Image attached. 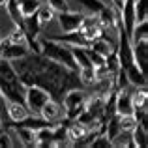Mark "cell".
<instances>
[{
  "mask_svg": "<svg viewBox=\"0 0 148 148\" xmlns=\"http://www.w3.org/2000/svg\"><path fill=\"white\" fill-rule=\"evenodd\" d=\"M21 79L23 86H40L45 92H49L51 99L60 101L68 90L71 88H81L83 83L79 79V71L66 68L62 64L45 58L43 54H25L23 58L11 62Z\"/></svg>",
  "mask_w": 148,
  "mask_h": 148,
  "instance_id": "cell-1",
  "label": "cell"
},
{
  "mask_svg": "<svg viewBox=\"0 0 148 148\" xmlns=\"http://www.w3.org/2000/svg\"><path fill=\"white\" fill-rule=\"evenodd\" d=\"M0 96L8 101L25 103V86L15 71L13 64L6 58H0Z\"/></svg>",
  "mask_w": 148,
  "mask_h": 148,
  "instance_id": "cell-2",
  "label": "cell"
},
{
  "mask_svg": "<svg viewBox=\"0 0 148 148\" xmlns=\"http://www.w3.org/2000/svg\"><path fill=\"white\" fill-rule=\"evenodd\" d=\"M40 47H41L40 54H43L45 58L56 62V64L66 66V68L73 69V71H79V66H77L75 60H73V54H71L69 45L60 43V41H54V40H51V38H43V40H40Z\"/></svg>",
  "mask_w": 148,
  "mask_h": 148,
  "instance_id": "cell-3",
  "label": "cell"
},
{
  "mask_svg": "<svg viewBox=\"0 0 148 148\" xmlns=\"http://www.w3.org/2000/svg\"><path fill=\"white\" fill-rule=\"evenodd\" d=\"M51 99L49 92H45L43 88L40 86H25V105L28 109V112L32 114H40L41 107Z\"/></svg>",
  "mask_w": 148,
  "mask_h": 148,
  "instance_id": "cell-4",
  "label": "cell"
},
{
  "mask_svg": "<svg viewBox=\"0 0 148 148\" xmlns=\"http://www.w3.org/2000/svg\"><path fill=\"white\" fill-rule=\"evenodd\" d=\"M79 30H81V34H83L88 41H94V40H98V38H101L105 34V28L101 26V23L98 21L96 15L84 17L83 23H81V26H79Z\"/></svg>",
  "mask_w": 148,
  "mask_h": 148,
  "instance_id": "cell-5",
  "label": "cell"
},
{
  "mask_svg": "<svg viewBox=\"0 0 148 148\" xmlns=\"http://www.w3.org/2000/svg\"><path fill=\"white\" fill-rule=\"evenodd\" d=\"M131 53H133V62L141 71L146 73V64H148V38L131 41Z\"/></svg>",
  "mask_w": 148,
  "mask_h": 148,
  "instance_id": "cell-6",
  "label": "cell"
},
{
  "mask_svg": "<svg viewBox=\"0 0 148 148\" xmlns=\"http://www.w3.org/2000/svg\"><path fill=\"white\" fill-rule=\"evenodd\" d=\"M84 15L79 11H60L58 13V25L64 32H71V30H79L81 23H83Z\"/></svg>",
  "mask_w": 148,
  "mask_h": 148,
  "instance_id": "cell-7",
  "label": "cell"
},
{
  "mask_svg": "<svg viewBox=\"0 0 148 148\" xmlns=\"http://www.w3.org/2000/svg\"><path fill=\"white\" fill-rule=\"evenodd\" d=\"M40 116H41V118H45L51 124L62 122V118H64V109H62V103H60V101H54V99H49L47 103L41 107Z\"/></svg>",
  "mask_w": 148,
  "mask_h": 148,
  "instance_id": "cell-8",
  "label": "cell"
},
{
  "mask_svg": "<svg viewBox=\"0 0 148 148\" xmlns=\"http://www.w3.org/2000/svg\"><path fill=\"white\" fill-rule=\"evenodd\" d=\"M114 111L118 116H130L133 112V101H131V94L122 88L116 92V101H114Z\"/></svg>",
  "mask_w": 148,
  "mask_h": 148,
  "instance_id": "cell-9",
  "label": "cell"
},
{
  "mask_svg": "<svg viewBox=\"0 0 148 148\" xmlns=\"http://www.w3.org/2000/svg\"><path fill=\"white\" fill-rule=\"evenodd\" d=\"M51 40L66 43V45H69V47H88V45H90V41L81 34V30H71V32H66V34H62V36H53Z\"/></svg>",
  "mask_w": 148,
  "mask_h": 148,
  "instance_id": "cell-10",
  "label": "cell"
},
{
  "mask_svg": "<svg viewBox=\"0 0 148 148\" xmlns=\"http://www.w3.org/2000/svg\"><path fill=\"white\" fill-rule=\"evenodd\" d=\"M4 107H6V112H8V118L11 122H19V120L26 118L30 114L28 109H26L25 103H19V101H8L4 99Z\"/></svg>",
  "mask_w": 148,
  "mask_h": 148,
  "instance_id": "cell-11",
  "label": "cell"
},
{
  "mask_svg": "<svg viewBox=\"0 0 148 148\" xmlns=\"http://www.w3.org/2000/svg\"><path fill=\"white\" fill-rule=\"evenodd\" d=\"M56 126V124H54ZM54 126H45V127H38L34 130L36 135V146L40 148H49L54 143Z\"/></svg>",
  "mask_w": 148,
  "mask_h": 148,
  "instance_id": "cell-12",
  "label": "cell"
},
{
  "mask_svg": "<svg viewBox=\"0 0 148 148\" xmlns=\"http://www.w3.org/2000/svg\"><path fill=\"white\" fill-rule=\"evenodd\" d=\"M103 101H105L103 94L92 96L90 99L84 101V111H86L94 120H101V114H103Z\"/></svg>",
  "mask_w": 148,
  "mask_h": 148,
  "instance_id": "cell-13",
  "label": "cell"
},
{
  "mask_svg": "<svg viewBox=\"0 0 148 148\" xmlns=\"http://www.w3.org/2000/svg\"><path fill=\"white\" fill-rule=\"evenodd\" d=\"M126 71V79H127V84H133L137 88H146V73L141 71L137 68V64H131Z\"/></svg>",
  "mask_w": 148,
  "mask_h": 148,
  "instance_id": "cell-14",
  "label": "cell"
},
{
  "mask_svg": "<svg viewBox=\"0 0 148 148\" xmlns=\"http://www.w3.org/2000/svg\"><path fill=\"white\" fill-rule=\"evenodd\" d=\"M131 139H133V145L137 148H146L148 146V127L141 126V124H135L133 130H131Z\"/></svg>",
  "mask_w": 148,
  "mask_h": 148,
  "instance_id": "cell-15",
  "label": "cell"
},
{
  "mask_svg": "<svg viewBox=\"0 0 148 148\" xmlns=\"http://www.w3.org/2000/svg\"><path fill=\"white\" fill-rule=\"evenodd\" d=\"M71 49V54H73V60H75V64L81 68H92L90 64V58H88L86 54V47H69Z\"/></svg>",
  "mask_w": 148,
  "mask_h": 148,
  "instance_id": "cell-16",
  "label": "cell"
},
{
  "mask_svg": "<svg viewBox=\"0 0 148 148\" xmlns=\"http://www.w3.org/2000/svg\"><path fill=\"white\" fill-rule=\"evenodd\" d=\"M6 11H8V15H10V19L13 21L15 26L23 25V13H21V10H19L17 0H8L6 2Z\"/></svg>",
  "mask_w": 148,
  "mask_h": 148,
  "instance_id": "cell-17",
  "label": "cell"
},
{
  "mask_svg": "<svg viewBox=\"0 0 148 148\" xmlns=\"http://www.w3.org/2000/svg\"><path fill=\"white\" fill-rule=\"evenodd\" d=\"M143 38H148V19H146V21H137L133 25L131 34H130V40L131 41L143 40Z\"/></svg>",
  "mask_w": 148,
  "mask_h": 148,
  "instance_id": "cell-18",
  "label": "cell"
},
{
  "mask_svg": "<svg viewBox=\"0 0 148 148\" xmlns=\"http://www.w3.org/2000/svg\"><path fill=\"white\" fill-rule=\"evenodd\" d=\"M40 6H41L40 0H21V2H19V10H21L23 17L34 15L38 10H40Z\"/></svg>",
  "mask_w": 148,
  "mask_h": 148,
  "instance_id": "cell-19",
  "label": "cell"
},
{
  "mask_svg": "<svg viewBox=\"0 0 148 148\" xmlns=\"http://www.w3.org/2000/svg\"><path fill=\"white\" fill-rule=\"evenodd\" d=\"M79 79L84 86H90V84H96V71L94 68H81L79 69Z\"/></svg>",
  "mask_w": 148,
  "mask_h": 148,
  "instance_id": "cell-20",
  "label": "cell"
},
{
  "mask_svg": "<svg viewBox=\"0 0 148 148\" xmlns=\"http://www.w3.org/2000/svg\"><path fill=\"white\" fill-rule=\"evenodd\" d=\"M36 15H38V19H40V25H41V26H45V25H49V23L53 21L54 11L51 10L49 6H40V10L36 11Z\"/></svg>",
  "mask_w": 148,
  "mask_h": 148,
  "instance_id": "cell-21",
  "label": "cell"
},
{
  "mask_svg": "<svg viewBox=\"0 0 148 148\" xmlns=\"http://www.w3.org/2000/svg\"><path fill=\"white\" fill-rule=\"evenodd\" d=\"M131 101H133V107H148V94H146V88H141L137 92L131 94Z\"/></svg>",
  "mask_w": 148,
  "mask_h": 148,
  "instance_id": "cell-22",
  "label": "cell"
},
{
  "mask_svg": "<svg viewBox=\"0 0 148 148\" xmlns=\"http://www.w3.org/2000/svg\"><path fill=\"white\" fill-rule=\"evenodd\" d=\"M146 19H148L146 0H135V21H146Z\"/></svg>",
  "mask_w": 148,
  "mask_h": 148,
  "instance_id": "cell-23",
  "label": "cell"
},
{
  "mask_svg": "<svg viewBox=\"0 0 148 148\" xmlns=\"http://www.w3.org/2000/svg\"><path fill=\"white\" fill-rule=\"evenodd\" d=\"M86 54H88V58H90L92 68H103V66H105V56H103V54H99L98 51L86 47Z\"/></svg>",
  "mask_w": 148,
  "mask_h": 148,
  "instance_id": "cell-24",
  "label": "cell"
},
{
  "mask_svg": "<svg viewBox=\"0 0 148 148\" xmlns=\"http://www.w3.org/2000/svg\"><path fill=\"white\" fill-rule=\"evenodd\" d=\"M8 41H10V43L26 45V38H25V34H23V30L19 28V26H15V28L10 32V36H8ZM26 47H28V45H26Z\"/></svg>",
  "mask_w": 148,
  "mask_h": 148,
  "instance_id": "cell-25",
  "label": "cell"
},
{
  "mask_svg": "<svg viewBox=\"0 0 148 148\" xmlns=\"http://www.w3.org/2000/svg\"><path fill=\"white\" fill-rule=\"evenodd\" d=\"M88 146H94V148H109V146H112V141L105 133H99V135H96V137L92 139Z\"/></svg>",
  "mask_w": 148,
  "mask_h": 148,
  "instance_id": "cell-26",
  "label": "cell"
},
{
  "mask_svg": "<svg viewBox=\"0 0 148 148\" xmlns=\"http://www.w3.org/2000/svg\"><path fill=\"white\" fill-rule=\"evenodd\" d=\"M81 2H83V6L86 8V10L92 11V15H98L99 11L105 8V4L101 2V0H81Z\"/></svg>",
  "mask_w": 148,
  "mask_h": 148,
  "instance_id": "cell-27",
  "label": "cell"
},
{
  "mask_svg": "<svg viewBox=\"0 0 148 148\" xmlns=\"http://www.w3.org/2000/svg\"><path fill=\"white\" fill-rule=\"evenodd\" d=\"M47 6L54 11V13H60V11H68L69 10L68 0H47Z\"/></svg>",
  "mask_w": 148,
  "mask_h": 148,
  "instance_id": "cell-28",
  "label": "cell"
},
{
  "mask_svg": "<svg viewBox=\"0 0 148 148\" xmlns=\"http://www.w3.org/2000/svg\"><path fill=\"white\" fill-rule=\"evenodd\" d=\"M135 118L133 116H120V127H122V131H131L133 130V126H135Z\"/></svg>",
  "mask_w": 148,
  "mask_h": 148,
  "instance_id": "cell-29",
  "label": "cell"
},
{
  "mask_svg": "<svg viewBox=\"0 0 148 148\" xmlns=\"http://www.w3.org/2000/svg\"><path fill=\"white\" fill-rule=\"evenodd\" d=\"M11 139V135H10V131L4 127V130H0V148H10V146H13V143L10 141Z\"/></svg>",
  "mask_w": 148,
  "mask_h": 148,
  "instance_id": "cell-30",
  "label": "cell"
},
{
  "mask_svg": "<svg viewBox=\"0 0 148 148\" xmlns=\"http://www.w3.org/2000/svg\"><path fill=\"white\" fill-rule=\"evenodd\" d=\"M112 2H114V4H116V8L120 10V6H122V2H124V0H112Z\"/></svg>",
  "mask_w": 148,
  "mask_h": 148,
  "instance_id": "cell-31",
  "label": "cell"
},
{
  "mask_svg": "<svg viewBox=\"0 0 148 148\" xmlns=\"http://www.w3.org/2000/svg\"><path fill=\"white\" fill-rule=\"evenodd\" d=\"M6 2L8 0H0V8H6Z\"/></svg>",
  "mask_w": 148,
  "mask_h": 148,
  "instance_id": "cell-32",
  "label": "cell"
},
{
  "mask_svg": "<svg viewBox=\"0 0 148 148\" xmlns=\"http://www.w3.org/2000/svg\"><path fill=\"white\" fill-rule=\"evenodd\" d=\"M0 116H2V111H0Z\"/></svg>",
  "mask_w": 148,
  "mask_h": 148,
  "instance_id": "cell-33",
  "label": "cell"
},
{
  "mask_svg": "<svg viewBox=\"0 0 148 148\" xmlns=\"http://www.w3.org/2000/svg\"><path fill=\"white\" fill-rule=\"evenodd\" d=\"M17 2H21V0H17Z\"/></svg>",
  "mask_w": 148,
  "mask_h": 148,
  "instance_id": "cell-34",
  "label": "cell"
}]
</instances>
